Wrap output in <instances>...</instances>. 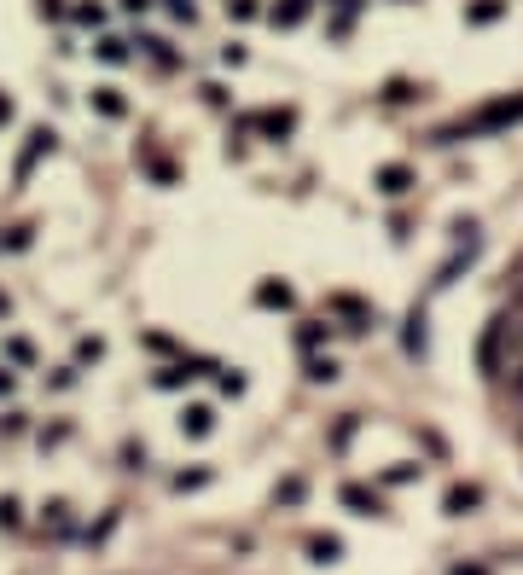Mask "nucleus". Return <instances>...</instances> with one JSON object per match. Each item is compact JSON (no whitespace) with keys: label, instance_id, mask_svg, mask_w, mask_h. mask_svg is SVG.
Returning a JSON list of instances; mask_svg holds the SVG:
<instances>
[{"label":"nucleus","instance_id":"nucleus-8","mask_svg":"<svg viewBox=\"0 0 523 575\" xmlns=\"http://www.w3.org/2000/svg\"><path fill=\"white\" fill-rule=\"evenodd\" d=\"M140 53H146V64L163 70V76L181 70V53H174V41H163V36H140Z\"/></svg>","mask_w":523,"mask_h":575},{"label":"nucleus","instance_id":"nucleus-10","mask_svg":"<svg viewBox=\"0 0 523 575\" xmlns=\"http://www.w3.org/2000/svg\"><path fill=\"white\" fill-rule=\"evenodd\" d=\"M297 302V291L285 279H256V308H267V314H285Z\"/></svg>","mask_w":523,"mask_h":575},{"label":"nucleus","instance_id":"nucleus-1","mask_svg":"<svg viewBox=\"0 0 523 575\" xmlns=\"http://www.w3.org/2000/svg\"><path fill=\"white\" fill-rule=\"evenodd\" d=\"M518 361V343H512V326H506V308L483 326V338H477V372L488 383H500L506 378V366Z\"/></svg>","mask_w":523,"mask_h":575},{"label":"nucleus","instance_id":"nucleus-35","mask_svg":"<svg viewBox=\"0 0 523 575\" xmlns=\"http://www.w3.org/2000/svg\"><path fill=\"white\" fill-rule=\"evenodd\" d=\"M18 523H24V506L6 494V500H0V529H18Z\"/></svg>","mask_w":523,"mask_h":575},{"label":"nucleus","instance_id":"nucleus-24","mask_svg":"<svg viewBox=\"0 0 523 575\" xmlns=\"http://www.w3.org/2000/svg\"><path fill=\"white\" fill-rule=\"evenodd\" d=\"M303 372H309V383H331V378H338V361H331V355H309Z\"/></svg>","mask_w":523,"mask_h":575},{"label":"nucleus","instance_id":"nucleus-20","mask_svg":"<svg viewBox=\"0 0 523 575\" xmlns=\"http://www.w3.org/2000/svg\"><path fill=\"white\" fill-rule=\"evenodd\" d=\"M70 18L82 29H105V0H70Z\"/></svg>","mask_w":523,"mask_h":575},{"label":"nucleus","instance_id":"nucleus-15","mask_svg":"<svg viewBox=\"0 0 523 575\" xmlns=\"http://www.w3.org/2000/svg\"><path fill=\"white\" fill-rule=\"evenodd\" d=\"M402 349H407V355H424V349H431V319H424V308H413V314H407Z\"/></svg>","mask_w":523,"mask_h":575},{"label":"nucleus","instance_id":"nucleus-25","mask_svg":"<svg viewBox=\"0 0 523 575\" xmlns=\"http://www.w3.org/2000/svg\"><path fill=\"white\" fill-rule=\"evenodd\" d=\"M303 494H309V488H303V476H285V483L274 488V506L291 511V506H303Z\"/></svg>","mask_w":523,"mask_h":575},{"label":"nucleus","instance_id":"nucleus-45","mask_svg":"<svg viewBox=\"0 0 523 575\" xmlns=\"http://www.w3.org/2000/svg\"><path fill=\"white\" fill-rule=\"evenodd\" d=\"M506 279H512V302H523V262H518V267H512Z\"/></svg>","mask_w":523,"mask_h":575},{"label":"nucleus","instance_id":"nucleus-23","mask_svg":"<svg viewBox=\"0 0 523 575\" xmlns=\"http://www.w3.org/2000/svg\"><path fill=\"white\" fill-rule=\"evenodd\" d=\"M6 366H36V343L12 331V338H6Z\"/></svg>","mask_w":523,"mask_h":575},{"label":"nucleus","instance_id":"nucleus-2","mask_svg":"<svg viewBox=\"0 0 523 575\" xmlns=\"http://www.w3.org/2000/svg\"><path fill=\"white\" fill-rule=\"evenodd\" d=\"M53 152H58V134H53V128H29L24 146H18V157H12V174H18V181H29V174H36Z\"/></svg>","mask_w":523,"mask_h":575},{"label":"nucleus","instance_id":"nucleus-46","mask_svg":"<svg viewBox=\"0 0 523 575\" xmlns=\"http://www.w3.org/2000/svg\"><path fill=\"white\" fill-rule=\"evenodd\" d=\"M448 575H488V570H483V564H454Z\"/></svg>","mask_w":523,"mask_h":575},{"label":"nucleus","instance_id":"nucleus-5","mask_svg":"<svg viewBox=\"0 0 523 575\" xmlns=\"http://www.w3.org/2000/svg\"><path fill=\"white\" fill-rule=\"evenodd\" d=\"M134 163L146 169L157 186H174V174H181V169H174V157H163V152L152 146V140H140V146H134Z\"/></svg>","mask_w":523,"mask_h":575},{"label":"nucleus","instance_id":"nucleus-16","mask_svg":"<svg viewBox=\"0 0 523 575\" xmlns=\"http://www.w3.org/2000/svg\"><path fill=\"white\" fill-rule=\"evenodd\" d=\"M442 506H448V518H465V511H477V506H483V488H477V483H454Z\"/></svg>","mask_w":523,"mask_h":575},{"label":"nucleus","instance_id":"nucleus-6","mask_svg":"<svg viewBox=\"0 0 523 575\" xmlns=\"http://www.w3.org/2000/svg\"><path fill=\"white\" fill-rule=\"evenodd\" d=\"M291 128H297V110H291V105L256 110V134H262V140H274V146H279V140H291Z\"/></svg>","mask_w":523,"mask_h":575},{"label":"nucleus","instance_id":"nucleus-38","mask_svg":"<svg viewBox=\"0 0 523 575\" xmlns=\"http://www.w3.org/2000/svg\"><path fill=\"white\" fill-rule=\"evenodd\" d=\"M24 430H29L24 413H0V436H24Z\"/></svg>","mask_w":523,"mask_h":575},{"label":"nucleus","instance_id":"nucleus-12","mask_svg":"<svg viewBox=\"0 0 523 575\" xmlns=\"http://www.w3.org/2000/svg\"><path fill=\"white\" fill-rule=\"evenodd\" d=\"M93 110H99V117H110V122H122V117H129V93H122L117 82L93 88Z\"/></svg>","mask_w":523,"mask_h":575},{"label":"nucleus","instance_id":"nucleus-39","mask_svg":"<svg viewBox=\"0 0 523 575\" xmlns=\"http://www.w3.org/2000/svg\"><path fill=\"white\" fill-rule=\"evenodd\" d=\"M70 442V424H47L41 430V447H65Z\"/></svg>","mask_w":523,"mask_h":575},{"label":"nucleus","instance_id":"nucleus-13","mask_svg":"<svg viewBox=\"0 0 523 575\" xmlns=\"http://www.w3.org/2000/svg\"><path fill=\"white\" fill-rule=\"evenodd\" d=\"M41 529L53 535V540H70V529H76V511L65 506V500H53V506H41Z\"/></svg>","mask_w":523,"mask_h":575},{"label":"nucleus","instance_id":"nucleus-43","mask_svg":"<svg viewBox=\"0 0 523 575\" xmlns=\"http://www.w3.org/2000/svg\"><path fill=\"white\" fill-rule=\"evenodd\" d=\"M12 117H18V105H12V93H0V128H12Z\"/></svg>","mask_w":523,"mask_h":575},{"label":"nucleus","instance_id":"nucleus-9","mask_svg":"<svg viewBox=\"0 0 523 575\" xmlns=\"http://www.w3.org/2000/svg\"><path fill=\"white\" fill-rule=\"evenodd\" d=\"M372 186L384 192V198H407V192H413V169H407V163H384L372 174Z\"/></svg>","mask_w":523,"mask_h":575},{"label":"nucleus","instance_id":"nucleus-33","mask_svg":"<svg viewBox=\"0 0 523 575\" xmlns=\"http://www.w3.org/2000/svg\"><path fill=\"white\" fill-rule=\"evenodd\" d=\"M309 552L320 558V564H331V558H338L343 547H338V535H314V540H309Z\"/></svg>","mask_w":523,"mask_h":575},{"label":"nucleus","instance_id":"nucleus-40","mask_svg":"<svg viewBox=\"0 0 523 575\" xmlns=\"http://www.w3.org/2000/svg\"><path fill=\"white\" fill-rule=\"evenodd\" d=\"M413 476H419V465H390L384 483H413Z\"/></svg>","mask_w":523,"mask_h":575},{"label":"nucleus","instance_id":"nucleus-34","mask_svg":"<svg viewBox=\"0 0 523 575\" xmlns=\"http://www.w3.org/2000/svg\"><path fill=\"white\" fill-rule=\"evenodd\" d=\"M227 18H239V24L262 18V0H227Z\"/></svg>","mask_w":523,"mask_h":575},{"label":"nucleus","instance_id":"nucleus-37","mask_svg":"<svg viewBox=\"0 0 523 575\" xmlns=\"http://www.w3.org/2000/svg\"><path fill=\"white\" fill-rule=\"evenodd\" d=\"M99 355H105V343H99V338H76V361H82V366H88V361H99Z\"/></svg>","mask_w":523,"mask_h":575},{"label":"nucleus","instance_id":"nucleus-30","mask_svg":"<svg viewBox=\"0 0 523 575\" xmlns=\"http://www.w3.org/2000/svg\"><path fill=\"white\" fill-rule=\"evenodd\" d=\"M29 245H36V227H29V221H18V227L0 238V250H29Z\"/></svg>","mask_w":523,"mask_h":575},{"label":"nucleus","instance_id":"nucleus-4","mask_svg":"<svg viewBox=\"0 0 523 575\" xmlns=\"http://www.w3.org/2000/svg\"><path fill=\"white\" fill-rule=\"evenodd\" d=\"M326 314L343 319V331H372L378 326V308H372V302H361V297H349V291H331L326 297Z\"/></svg>","mask_w":523,"mask_h":575},{"label":"nucleus","instance_id":"nucleus-44","mask_svg":"<svg viewBox=\"0 0 523 575\" xmlns=\"http://www.w3.org/2000/svg\"><path fill=\"white\" fill-rule=\"evenodd\" d=\"M12 383H18V372H12V366L0 361V395H12Z\"/></svg>","mask_w":523,"mask_h":575},{"label":"nucleus","instance_id":"nucleus-28","mask_svg":"<svg viewBox=\"0 0 523 575\" xmlns=\"http://www.w3.org/2000/svg\"><path fill=\"white\" fill-rule=\"evenodd\" d=\"M163 12H169L174 24H186V29L198 24V0H163Z\"/></svg>","mask_w":523,"mask_h":575},{"label":"nucleus","instance_id":"nucleus-17","mask_svg":"<svg viewBox=\"0 0 523 575\" xmlns=\"http://www.w3.org/2000/svg\"><path fill=\"white\" fill-rule=\"evenodd\" d=\"M93 58H99V64H129V58H134V41H122V36H99V41H93Z\"/></svg>","mask_w":523,"mask_h":575},{"label":"nucleus","instance_id":"nucleus-48","mask_svg":"<svg viewBox=\"0 0 523 575\" xmlns=\"http://www.w3.org/2000/svg\"><path fill=\"white\" fill-rule=\"evenodd\" d=\"M402 6H407V0H402Z\"/></svg>","mask_w":523,"mask_h":575},{"label":"nucleus","instance_id":"nucleus-11","mask_svg":"<svg viewBox=\"0 0 523 575\" xmlns=\"http://www.w3.org/2000/svg\"><path fill=\"white\" fill-rule=\"evenodd\" d=\"M331 331H338L331 319H303V326H297L291 338H297V349H303V355H320V349L331 343Z\"/></svg>","mask_w":523,"mask_h":575},{"label":"nucleus","instance_id":"nucleus-29","mask_svg":"<svg viewBox=\"0 0 523 575\" xmlns=\"http://www.w3.org/2000/svg\"><path fill=\"white\" fill-rule=\"evenodd\" d=\"M198 99L210 105V110H233V93L221 88V82H204V88H198Z\"/></svg>","mask_w":523,"mask_h":575},{"label":"nucleus","instance_id":"nucleus-47","mask_svg":"<svg viewBox=\"0 0 523 575\" xmlns=\"http://www.w3.org/2000/svg\"><path fill=\"white\" fill-rule=\"evenodd\" d=\"M6 314H12V297H6V291H0V319H6Z\"/></svg>","mask_w":523,"mask_h":575},{"label":"nucleus","instance_id":"nucleus-26","mask_svg":"<svg viewBox=\"0 0 523 575\" xmlns=\"http://www.w3.org/2000/svg\"><path fill=\"white\" fill-rule=\"evenodd\" d=\"M419 99V88L407 82V76H395V82H384V105H413Z\"/></svg>","mask_w":523,"mask_h":575},{"label":"nucleus","instance_id":"nucleus-18","mask_svg":"<svg viewBox=\"0 0 523 575\" xmlns=\"http://www.w3.org/2000/svg\"><path fill=\"white\" fill-rule=\"evenodd\" d=\"M152 383H157V390H186L193 372H186V361H163V366L152 372Z\"/></svg>","mask_w":523,"mask_h":575},{"label":"nucleus","instance_id":"nucleus-27","mask_svg":"<svg viewBox=\"0 0 523 575\" xmlns=\"http://www.w3.org/2000/svg\"><path fill=\"white\" fill-rule=\"evenodd\" d=\"M215 483V471L210 465H198V471H181V476H174V488H181V494H198V488H210Z\"/></svg>","mask_w":523,"mask_h":575},{"label":"nucleus","instance_id":"nucleus-19","mask_svg":"<svg viewBox=\"0 0 523 575\" xmlns=\"http://www.w3.org/2000/svg\"><path fill=\"white\" fill-rule=\"evenodd\" d=\"M500 18H506V0H471V6H465V24H477V29L500 24Z\"/></svg>","mask_w":523,"mask_h":575},{"label":"nucleus","instance_id":"nucleus-21","mask_svg":"<svg viewBox=\"0 0 523 575\" xmlns=\"http://www.w3.org/2000/svg\"><path fill=\"white\" fill-rule=\"evenodd\" d=\"M140 343H146V355H157V361H181V355H186V349L174 343L169 331H146V338H140Z\"/></svg>","mask_w":523,"mask_h":575},{"label":"nucleus","instance_id":"nucleus-7","mask_svg":"<svg viewBox=\"0 0 523 575\" xmlns=\"http://www.w3.org/2000/svg\"><path fill=\"white\" fill-rule=\"evenodd\" d=\"M338 500L355 511V518H378V511H384V500H378V488H367V483H343L338 488Z\"/></svg>","mask_w":523,"mask_h":575},{"label":"nucleus","instance_id":"nucleus-42","mask_svg":"<svg viewBox=\"0 0 523 575\" xmlns=\"http://www.w3.org/2000/svg\"><path fill=\"white\" fill-rule=\"evenodd\" d=\"M117 6L129 12V18H146V12H152V0H117Z\"/></svg>","mask_w":523,"mask_h":575},{"label":"nucleus","instance_id":"nucleus-14","mask_svg":"<svg viewBox=\"0 0 523 575\" xmlns=\"http://www.w3.org/2000/svg\"><path fill=\"white\" fill-rule=\"evenodd\" d=\"M309 12H314V0H274L267 18H274L279 29H297V24H309Z\"/></svg>","mask_w":523,"mask_h":575},{"label":"nucleus","instance_id":"nucleus-22","mask_svg":"<svg viewBox=\"0 0 523 575\" xmlns=\"http://www.w3.org/2000/svg\"><path fill=\"white\" fill-rule=\"evenodd\" d=\"M181 419H186V430H193V436H210V430H215V407H210V402H193Z\"/></svg>","mask_w":523,"mask_h":575},{"label":"nucleus","instance_id":"nucleus-31","mask_svg":"<svg viewBox=\"0 0 523 575\" xmlns=\"http://www.w3.org/2000/svg\"><path fill=\"white\" fill-rule=\"evenodd\" d=\"M355 430H361V419L349 413V419H338V430H331V454H343L349 442H355Z\"/></svg>","mask_w":523,"mask_h":575},{"label":"nucleus","instance_id":"nucleus-3","mask_svg":"<svg viewBox=\"0 0 523 575\" xmlns=\"http://www.w3.org/2000/svg\"><path fill=\"white\" fill-rule=\"evenodd\" d=\"M512 122H523V93H500V99H488L465 128H471V134H495V128H512Z\"/></svg>","mask_w":523,"mask_h":575},{"label":"nucleus","instance_id":"nucleus-32","mask_svg":"<svg viewBox=\"0 0 523 575\" xmlns=\"http://www.w3.org/2000/svg\"><path fill=\"white\" fill-rule=\"evenodd\" d=\"M215 390L221 395H245V378L233 372V366H215Z\"/></svg>","mask_w":523,"mask_h":575},{"label":"nucleus","instance_id":"nucleus-36","mask_svg":"<svg viewBox=\"0 0 523 575\" xmlns=\"http://www.w3.org/2000/svg\"><path fill=\"white\" fill-rule=\"evenodd\" d=\"M245 58H250V47H245V41H227V47H221V64H227V70H239Z\"/></svg>","mask_w":523,"mask_h":575},{"label":"nucleus","instance_id":"nucleus-41","mask_svg":"<svg viewBox=\"0 0 523 575\" xmlns=\"http://www.w3.org/2000/svg\"><path fill=\"white\" fill-rule=\"evenodd\" d=\"M36 12H41V18H65L70 6H65V0H36Z\"/></svg>","mask_w":523,"mask_h":575}]
</instances>
